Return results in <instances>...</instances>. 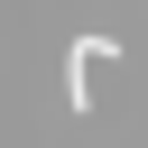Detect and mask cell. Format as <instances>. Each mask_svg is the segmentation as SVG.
<instances>
[{"label":"cell","instance_id":"obj_1","mask_svg":"<svg viewBox=\"0 0 148 148\" xmlns=\"http://www.w3.org/2000/svg\"><path fill=\"white\" fill-rule=\"evenodd\" d=\"M120 56V37H74V56H65V92H74V111L92 102V65H111Z\"/></svg>","mask_w":148,"mask_h":148}]
</instances>
